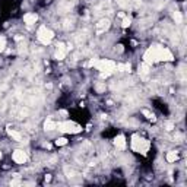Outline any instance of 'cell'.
I'll use <instances>...</instances> for the list:
<instances>
[{"label":"cell","instance_id":"15","mask_svg":"<svg viewBox=\"0 0 187 187\" xmlns=\"http://www.w3.org/2000/svg\"><path fill=\"white\" fill-rule=\"evenodd\" d=\"M174 19H175V22H177V23H180V22L183 20L181 13H180V12H175V13H174Z\"/></svg>","mask_w":187,"mask_h":187},{"label":"cell","instance_id":"2","mask_svg":"<svg viewBox=\"0 0 187 187\" xmlns=\"http://www.w3.org/2000/svg\"><path fill=\"white\" fill-rule=\"evenodd\" d=\"M37 38H38V41H40L41 44L47 45V44H50L51 40L54 38V32H53L50 28H47L45 25H42V27H40V29L37 31Z\"/></svg>","mask_w":187,"mask_h":187},{"label":"cell","instance_id":"11","mask_svg":"<svg viewBox=\"0 0 187 187\" xmlns=\"http://www.w3.org/2000/svg\"><path fill=\"white\" fill-rule=\"evenodd\" d=\"M165 159H167V162H175V161L178 159V154H177L175 151H170V152L167 154Z\"/></svg>","mask_w":187,"mask_h":187},{"label":"cell","instance_id":"16","mask_svg":"<svg viewBox=\"0 0 187 187\" xmlns=\"http://www.w3.org/2000/svg\"><path fill=\"white\" fill-rule=\"evenodd\" d=\"M121 27H123V28H127V27H130V19H129V18H124V19H123Z\"/></svg>","mask_w":187,"mask_h":187},{"label":"cell","instance_id":"3","mask_svg":"<svg viewBox=\"0 0 187 187\" xmlns=\"http://www.w3.org/2000/svg\"><path fill=\"white\" fill-rule=\"evenodd\" d=\"M57 129H59L60 132H64V133H79V132L82 130V127H81L78 123L69 121V120L57 123Z\"/></svg>","mask_w":187,"mask_h":187},{"label":"cell","instance_id":"6","mask_svg":"<svg viewBox=\"0 0 187 187\" xmlns=\"http://www.w3.org/2000/svg\"><path fill=\"white\" fill-rule=\"evenodd\" d=\"M66 53H67V48L63 42H59L57 44V48H56V59L57 60H63L66 57Z\"/></svg>","mask_w":187,"mask_h":187},{"label":"cell","instance_id":"10","mask_svg":"<svg viewBox=\"0 0 187 187\" xmlns=\"http://www.w3.org/2000/svg\"><path fill=\"white\" fill-rule=\"evenodd\" d=\"M8 134L13 139V140H16V142H22V134L19 133V132H16V130H10V129H8Z\"/></svg>","mask_w":187,"mask_h":187},{"label":"cell","instance_id":"4","mask_svg":"<svg viewBox=\"0 0 187 187\" xmlns=\"http://www.w3.org/2000/svg\"><path fill=\"white\" fill-rule=\"evenodd\" d=\"M132 148L134 152H142V154H146L148 149H149V143L146 142L145 139L139 137V136H133V140H132Z\"/></svg>","mask_w":187,"mask_h":187},{"label":"cell","instance_id":"1","mask_svg":"<svg viewBox=\"0 0 187 187\" xmlns=\"http://www.w3.org/2000/svg\"><path fill=\"white\" fill-rule=\"evenodd\" d=\"M91 66H95L98 70L102 72V76H108L113 73V70L115 69V63L110 59H101V60H94L91 61Z\"/></svg>","mask_w":187,"mask_h":187},{"label":"cell","instance_id":"13","mask_svg":"<svg viewBox=\"0 0 187 187\" xmlns=\"http://www.w3.org/2000/svg\"><path fill=\"white\" fill-rule=\"evenodd\" d=\"M56 145H57V146H64V145H67V139H66V137H59V139H56Z\"/></svg>","mask_w":187,"mask_h":187},{"label":"cell","instance_id":"12","mask_svg":"<svg viewBox=\"0 0 187 187\" xmlns=\"http://www.w3.org/2000/svg\"><path fill=\"white\" fill-rule=\"evenodd\" d=\"M44 129L45 130H54V129H57V123L53 121L51 119H48V120L44 123Z\"/></svg>","mask_w":187,"mask_h":187},{"label":"cell","instance_id":"18","mask_svg":"<svg viewBox=\"0 0 187 187\" xmlns=\"http://www.w3.org/2000/svg\"><path fill=\"white\" fill-rule=\"evenodd\" d=\"M0 159H2V152H0Z\"/></svg>","mask_w":187,"mask_h":187},{"label":"cell","instance_id":"7","mask_svg":"<svg viewBox=\"0 0 187 187\" xmlns=\"http://www.w3.org/2000/svg\"><path fill=\"white\" fill-rule=\"evenodd\" d=\"M37 20H38V15L34 13V12H29L27 15H23V22H25L27 25H34Z\"/></svg>","mask_w":187,"mask_h":187},{"label":"cell","instance_id":"5","mask_svg":"<svg viewBox=\"0 0 187 187\" xmlns=\"http://www.w3.org/2000/svg\"><path fill=\"white\" fill-rule=\"evenodd\" d=\"M12 158H13V161H15L16 164H19V165H23V164H25V162L28 161V155H27V152H25V151H22V149H16V151H13Z\"/></svg>","mask_w":187,"mask_h":187},{"label":"cell","instance_id":"8","mask_svg":"<svg viewBox=\"0 0 187 187\" xmlns=\"http://www.w3.org/2000/svg\"><path fill=\"white\" fill-rule=\"evenodd\" d=\"M108 28H110V20H108V19H101V20L97 23V32H98V34L105 32Z\"/></svg>","mask_w":187,"mask_h":187},{"label":"cell","instance_id":"9","mask_svg":"<svg viewBox=\"0 0 187 187\" xmlns=\"http://www.w3.org/2000/svg\"><path fill=\"white\" fill-rule=\"evenodd\" d=\"M114 145H115L117 149H124L126 148V137L123 134H119L114 139Z\"/></svg>","mask_w":187,"mask_h":187},{"label":"cell","instance_id":"17","mask_svg":"<svg viewBox=\"0 0 187 187\" xmlns=\"http://www.w3.org/2000/svg\"><path fill=\"white\" fill-rule=\"evenodd\" d=\"M174 129V124L173 123H167V130H173Z\"/></svg>","mask_w":187,"mask_h":187},{"label":"cell","instance_id":"14","mask_svg":"<svg viewBox=\"0 0 187 187\" xmlns=\"http://www.w3.org/2000/svg\"><path fill=\"white\" fill-rule=\"evenodd\" d=\"M5 48H6V38L0 37V51H3Z\"/></svg>","mask_w":187,"mask_h":187}]
</instances>
